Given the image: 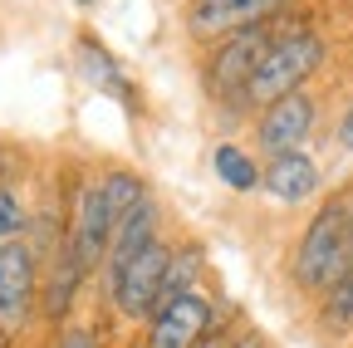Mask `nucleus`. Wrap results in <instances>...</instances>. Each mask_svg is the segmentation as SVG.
Instances as JSON below:
<instances>
[{"label":"nucleus","mask_w":353,"mask_h":348,"mask_svg":"<svg viewBox=\"0 0 353 348\" xmlns=\"http://www.w3.org/2000/svg\"><path fill=\"white\" fill-rule=\"evenodd\" d=\"M206 329H211V304L192 289V294H182L176 304H167V309L152 319L148 348H196L206 338Z\"/></svg>","instance_id":"8"},{"label":"nucleus","mask_w":353,"mask_h":348,"mask_svg":"<svg viewBox=\"0 0 353 348\" xmlns=\"http://www.w3.org/2000/svg\"><path fill=\"white\" fill-rule=\"evenodd\" d=\"M59 348H94V334H88V329H69L59 338Z\"/></svg>","instance_id":"19"},{"label":"nucleus","mask_w":353,"mask_h":348,"mask_svg":"<svg viewBox=\"0 0 353 348\" xmlns=\"http://www.w3.org/2000/svg\"><path fill=\"white\" fill-rule=\"evenodd\" d=\"M167 265H172V250L162 245V240H152L132 265L118 275V280H108L103 289H108V299L118 304V314L123 319H152V309H157V289H162V275H167Z\"/></svg>","instance_id":"4"},{"label":"nucleus","mask_w":353,"mask_h":348,"mask_svg":"<svg viewBox=\"0 0 353 348\" xmlns=\"http://www.w3.org/2000/svg\"><path fill=\"white\" fill-rule=\"evenodd\" d=\"M319 319H324V329H334V334L353 329V270H348L339 285L324 289V309H319Z\"/></svg>","instance_id":"14"},{"label":"nucleus","mask_w":353,"mask_h":348,"mask_svg":"<svg viewBox=\"0 0 353 348\" xmlns=\"http://www.w3.org/2000/svg\"><path fill=\"white\" fill-rule=\"evenodd\" d=\"M334 143H339L343 152H353V103H348V113H343V123H339V133H334Z\"/></svg>","instance_id":"18"},{"label":"nucleus","mask_w":353,"mask_h":348,"mask_svg":"<svg viewBox=\"0 0 353 348\" xmlns=\"http://www.w3.org/2000/svg\"><path fill=\"white\" fill-rule=\"evenodd\" d=\"M309 127H314V99H309V94H290V99L265 108L255 138H260V147L270 157H280V152H304Z\"/></svg>","instance_id":"7"},{"label":"nucleus","mask_w":353,"mask_h":348,"mask_svg":"<svg viewBox=\"0 0 353 348\" xmlns=\"http://www.w3.org/2000/svg\"><path fill=\"white\" fill-rule=\"evenodd\" d=\"M113 231H118V216H113L103 187H99V182H94V187H83V196H79V221H74V236H69V240H74V260H79V270H83V275L108 260Z\"/></svg>","instance_id":"6"},{"label":"nucleus","mask_w":353,"mask_h":348,"mask_svg":"<svg viewBox=\"0 0 353 348\" xmlns=\"http://www.w3.org/2000/svg\"><path fill=\"white\" fill-rule=\"evenodd\" d=\"M196 270H201V255H196V250H182V255H172V265H167V275H162V289H157V309H152V319L167 309V304H176L182 294H192V280H196Z\"/></svg>","instance_id":"13"},{"label":"nucleus","mask_w":353,"mask_h":348,"mask_svg":"<svg viewBox=\"0 0 353 348\" xmlns=\"http://www.w3.org/2000/svg\"><path fill=\"white\" fill-rule=\"evenodd\" d=\"M260 187L270 192L275 201H285V206L309 201V196L319 192V162L309 157V152H280V157H270V162H265V172H260Z\"/></svg>","instance_id":"10"},{"label":"nucleus","mask_w":353,"mask_h":348,"mask_svg":"<svg viewBox=\"0 0 353 348\" xmlns=\"http://www.w3.org/2000/svg\"><path fill=\"white\" fill-rule=\"evenodd\" d=\"M275 0H196L192 6V25L196 30H236L245 20H260Z\"/></svg>","instance_id":"11"},{"label":"nucleus","mask_w":353,"mask_h":348,"mask_svg":"<svg viewBox=\"0 0 353 348\" xmlns=\"http://www.w3.org/2000/svg\"><path fill=\"white\" fill-rule=\"evenodd\" d=\"M79 280H83V270H79V260H74V240H64L59 245V260H54V275L44 280V314H50V319H64L69 314V304L79 294Z\"/></svg>","instance_id":"12"},{"label":"nucleus","mask_w":353,"mask_h":348,"mask_svg":"<svg viewBox=\"0 0 353 348\" xmlns=\"http://www.w3.org/2000/svg\"><path fill=\"white\" fill-rule=\"evenodd\" d=\"M99 187H103V196H108V206H113L118 221H123V216H128L132 206H138V201H148V187H143L138 177H132V172H108V177H103Z\"/></svg>","instance_id":"15"},{"label":"nucleus","mask_w":353,"mask_h":348,"mask_svg":"<svg viewBox=\"0 0 353 348\" xmlns=\"http://www.w3.org/2000/svg\"><path fill=\"white\" fill-rule=\"evenodd\" d=\"M319 64H324V39L319 34H285V39H275V45L265 50V59L255 64L250 83H245V103L270 108V103H280L290 94H304V79Z\"/></svg>","instance_id":"2"},{"label":"nucleus","mask_w":353,"mask_h":348,"mask_svg":"<svg viewBox=\"0 0 353 348\" xmlns=\"http://www.w3.org/2000/svg\"><path fill=\"white\" fill-rule=\"evenodd\" d=\"M152 240H157V201L148 196V201H138V206H132L123 221H118L113 245H108V260H103V275L118 280V275H123V270H128ZM108 280H103V285H108Z\"/></svg>","instance_id":"9"},{"label":"nucleus","mask_w":353,"mask_h":348,"mask_svg":"<svg viewBox=\"0 0 353 348\" xmlns=\"http://www.w3.org/2000/svg\"><path fill=\"white\" fill-rule=\"evenodd\" d=\"M275 39H265V30L260 25H245V30H236L226 45L216 50V59H211V69H206V79H211V94H236L241 103H245V83H250V74H255V64L265 59V50H270Z\"/></svg>","instance_id":"5"},{"label":"nucleus","mask_w":353,"mask_h":348,"mask_svg":"<svg viewBox=\"0 0 353 348\" xmlns=\"http://www.w3.org/2000/svg\"><path fill=\"white\" fill-rule=\"evenodd\" d=\"M196 348H231V343H226V338H201Z\"/></svg>","instance_id":"21"},{"label":"nucleus","mask_w":353,"mask_h":348,"mask_svg":"<svg viewBox=\"0 0 353 348\" xmlns=\"http://www.w3.org/2000/svg\"><path fill=\"white\" fill-rule=\"evenodd\" d=\"M39 299V260L25 240H0V334H20Z\"/></svg>","instance_id":"3"},{"label":"nucleus","mask_w":353,"mask_h":348,"mask_svg":"<svg viewBox=\"0 0 353 348\" xmlns=\"http://www.w3.org/2000/svg\"><path fill=\"white\" fill-rule=\"evenodd\" d=\"M348 255H353V196H348Z\"/></svg>","instance_id":"22"},{"label":"nucleus","mask_w":353,"mask_h":348,"mask_svg":"<svg viewBox=\"0 0 353 348\" xmlns=\"http://www.w3.org/2000/svg\"><path fill=\"white\" fill-rule=\"evenodd\" d=\"M216 177L226 182V187H236V192L260 187V172H255V167H250V157H245V152H236V147H216Z\"/></svg>","instance_id":"16"},{"label":"nucleus","mask_w":353,"mask_h":348,"mask_svg":"<svg viewBox=\"0 0 353 348\" xmlns=\"http://www.w3.org/2000/svg\"><path fill=\"white\" fill-rule=\"evenodd\" d=\"M20 226H25V201L10 187H0V240L20 236Z\"/></svg>","instance_id":"17"},{"label":"nucleus","mask_w":353,"mask_h":348,"mask_svg":"<svg viewBox=\"0 0 353 348\" xmlns=\"http://www.w3.org/2000/svg\"><path fill=\"white\" fill-rule=\"evenodd\" d=\"M353 270L348 255V201H329L319 206V216L304 226L299 250H294V285L299 289H329Z\"/></svg>","instance_id":"1"},{"label":"nucleus","mask_w":353,"mask_h":348,"mask_svg":"<svg viewBox=\"0 0 353 348\" xmlns=\"http://www.w3.org/2000/svg\"><path fill=\"white\" fill-rule=\"evenodd\" d=\"M231 348H265V338H260V334H241Z\"/></svg>","instance_id":"20"}]
</instances>
